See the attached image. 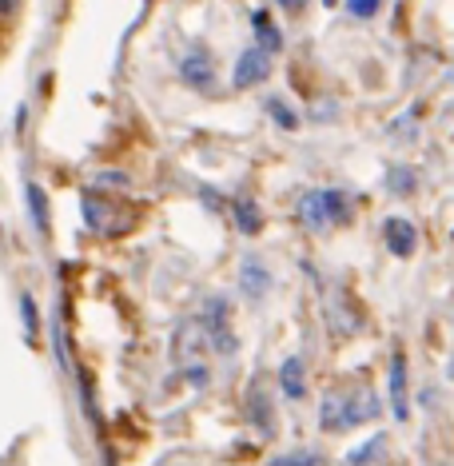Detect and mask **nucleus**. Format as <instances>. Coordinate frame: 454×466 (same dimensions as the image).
<instances>
[{
    "mask_svg": "<svg viewBox=\"0 0 454 466\" xmlns=\"http://www.w3.org/2000/svg\"><path fill=\"white\" fill-rule=\"evenodd\" d=\"M203 347H208V331H203L200 319H183L180 327L172 335V359L180 363V367H196Z\"/></svg>",
    "mask_w": 454,
    "mask_h": 466,
    "instance_id": "f257e3e1",
    "label": "nucleus"
},
{
    "mask_svg": "<svg viewBox=\"0 0 454 466\" xmlns=\"http://www.w3.org/2000/svg\"><path fill=\"white\" fill-rule=\"evenodd\" d=\"M200 323H203V331H208V343L219 355H231V351H236V335L227 331V303L224 300H208Z\"/></svg>",
    "mask_w": 454,
    "mask_h": 466,
    "instance_id": "f03ea898",
    "label": "nucleus"
},
{
    "mask_svg": "<svg viewBox=\"0 0 454 466\" xmlns=\"http://www.w3.org/2000/svg\"><path fill=\"white\" fill-rule=\"evenodd\" d=\"M85 220L92 231H100V236H116V231L128 228V216L116 208V203L100 200V195H85Z\"/></svg>",
    "mask_w": 454,
    "mask_h": 466,
    "instance_id": "7ed1b4c3",
    "label": "nucleus"
},
{
    "mask_svg": "<svg viewBox=\"0 0 454 466\" xmlns=\"http://www.w3.org/2000/svg\"><path fill=\"white\" fill-rule=\"evenodd\" d=\"M267 72H272V56L259 49H244L236 60V72H231V84L236 88H252V84L267 80Z\"/></svg>",
    "mask_w": 454,
    "mask_h": 466,
    "instance_id": "20e7f679",
    "label": "nucleus"
},
{
    "mask_svg": "<svg viewBox=\"0 0 454 466\" xmlns=\"http://www.w3.org/2000/svg\"><path fill=\"white\" fill-rule=\"evenodd\" d=\"M383 239H387V247H391L398 259H411L414 247H419V231H414V223L403 220V216H391L383 223Z\"/></svg>",
    "mask_w": 454,
    "mask_h": 466,
    "instance_id": "39448f33",
    "label": "nucleus"
},
{
    "mask_svg": "<svg viewBox=\"0 0 454 466\" xmlns=\"http://www.w3.org/2000/svg\"><path fill=\"white\" fill-rule=\"evenodd\" d=\"M180 72H183V80H188L191 88H208V84L216 80V64H211V56L203 52V49H196V52L183 56Z\"/></svg>",
    "mask_w": 454,
    "mask_h": 466,
    "instance_id": "423d86ee",
    "label": "nucleus"
},
{
    "mask_svg": "<svg viewBox=\"0 0 454 466\" xmlns=\"http://www.w3.org/2000/svg\"><path fill=\"white\" fill-rule=\"evenodd\" d=\"M391 407H395L398 423H406L411 407H406V355L403 351H395V359H391Z\"/></svg>",
    "mask_w": 454,
    "mask_h": 466,
    "instance_id": "0eeeda50",
    "label": "nucleus"
},
{
    "mask_svg": "<svg viewBox=\"0 0 454 466\" xmlns=\"http://www.w3.org/2000/svg\"><path fill=\"white\" fill-rule=\"evenodd\" d=\"M299 220L307 223L311 231H327L331 216H327V203H323V192H303L299 195Z\"/></svg>",
    "mask_w": 454,
    "mask_h": 466,
    "instance_id": "6e6552de",
    "label": "nucleus"
},
{
    "mask_svg": "<svg viewBox=\"0 0 454 466\" xmlns=\"http://www.w3.org/2000/svg\"><path fill=\"white\" fill-rule=\"evenodd\" d=\"M319 426L323 431H347V395L343 390H331L319 407Z\"/></svg>",
    "mask_w": 454,
    "mask_h": 466,
    "instance_id": "1a4fd4ad",
    "label": "nucleus"
},
{
    "mask_svg": "<svg viewBox=\"0 0 454 466\" xmlns=\"http://www.w3.org/2000/svg\"><path fill=\"white\" fill-rule=\"evenodd\" d=\"M239 287H244L247 300H263L267 287H272V275H267V267H263V264L247 259V264L239 267Z\"/></svg>",
    "mask_w": 454,
    "mask_h": 466,
    "instance_id": "9d476101",
    "label": "nucleus"
},
{
    "mask_svg": "<svg viewBox=\"0 0 454 466\" xmlns=\"http://www.w3.org/2000/svg\"><path fill=\"white\" fill-rule=\"evenodd\" d=\"M280 387H283L287 399H303V395H307V371H303V359H283Z\"/></svg>",
    "mask_w": 454,
    "mask_h": 466,
    "instance_id": "9b49d317",
    "label": "nucleus"
},
{
    "mask_svg": "<svg viewBox=\"0 0 454 466\" xmlns=\"http://www.w3.org/2000/svg\"><path fill=\"white\" fill-rule=\"evenodd\" d=\"M252 28H255V36H259V52L272 56V52L283 49V32L272 24V16H267L263 8H259V13H252Z\"/></svg>",
    "mask_w": 454,
    "mask_h": 466,
    "instance_id": "f8f14e48",
    "label": "nucleus"
},
{
    "mask_svg": "<svg viewBox=\"0 0 454 466\" xmlns=\"http://www.w3.org/2000/svg\"><path fill=\"white\" fill-rule=\"evenodd\" d=\"M378 415V399L370 395V390H355V395H347V426H359L367 423V418Z\"/></svg>",
    "mask_w": 454,
    "mask_h": 466,
    "instance_id": "ddd939ff",
    "label": "nucleus"
},
{
    "mask_svg": "<svg viewBox=\"0 0 454 466\" xmlns=\"http://www.w3.org/2000/svg\"><path fill=\"white\" fill-rule=\"evenodd\" d=\"M247 411H252V423L259 426L263 435H275V407L272 399H263V390H252V399H247Z\"/></svg>",
    "mask_w": 454,
    "mask_h": 466,
    "instance_id": "4468645a",
    "label": "nucleus"
},
{
    "mask_svg": "<svg viewBox=\"0 0 454 466\" xmlns=\"http://www.w3.org/2000/svg\"><path fill=\"white\" fill-rule=\"evenodd\" d=\"M236 228L244 231V236H255V231L263 228V216H259V208L252 200H236Z\"/></svg>",
    "mask_w": 454,
    "mask_h": 466,
    "instance_id": "2eb2a0df",
    "label": "nucleus"
},
{
    "mask_svg": "<svg viewBox=\"0 0 454 466\" xmlns=\"http://www.w3.org/2000/svg\"><path fill=\"white\" fill-rule=\"evenodd\" d=\"M387 188H391L395 195H414V188H419V175H414V167H391Z\"/></svg>",
    "mask_w": 454,
    "mask_h": 466,
    "instance_id": "dca6fc26",
    "label": "nucleus"
},
{
    "mask_svg": "<svg viewBox=\"0 0 454 466\" xmlns=\"http://www.w3.org/2000/svg\"><path fill=\"white\" fill-rule=\"evenodd\" d=\"M29 203H32V220H36V231H49V195H44L40 184H29Z\"/></svg>",
    "mask_w": 454,
    "mask_h": 466,
    "instance_id": "f3484780",
    "label": "nucleus"
},
{
    "mask_svg": "<svg viewBox=\"0 0 454 466\" xmlns=\"http://www.w3.org/2000/svg\"><path fill=\"white\" fill-rule=\"evenodd\" d=\"M323 203H327V216H331V223H343V220H351V203H347V195H343L339 188L323 192Z\"/></svg>",
    "mask_w": 454,
    "mask_h": 466,
    "instance_id": "a211bd4d",
    "label": "nucleus"
},
{
    "mask_svg": "<svg viewBox=\"0 0 454 466\" xmlns=\"http://www.w3.org/2000/svg\"><path fill=\"white\" fill-rule=\"evenodd\" d=\"M267 112H272V120L283 128V132H295V128H299V116H295V112L287 108L280 96H272V100H267Z\"/></svg>",
    "mask_w": 454,
    "mask_h": 466,
    "instance_id": "6ab92c4d",
    "label": "nucleus"
},
{
    "mask_svg": "<svg viewBox=\"0 0 454 466\" xmlns=\"http://www.w3.org/2000/svg\"><path fill=\"white\" fill-rule=\"evenodd\" d=\"M383 446H387V439H383V435H375L367 446H355V451L347 454V466H367L370 459H375V451H383Z\"/></svg>",
    "mask_w": 454,
    "mask_h": 466,
    "instance_id": "aec40b11",
    "label": "nucleus"
},
{
    "mask_svg": "<svg viewBox=\"0 0 454 466\" xmlns=\"http://www.w3.org/2000/svg\"><path fill=\"white\" fill-rule=\"evenodd\" d=\"M21 319H24V331H29V339H36V335H40V311H36L32 295H24V300H21Z\"/></svg>",
    "mask_w": 454,
    "mask_h": 466,
    "instance_id": "412c9836",
    "label": "nucleus"
},
{
    "mask_svg": "<svg viewBox=\"0 0 454 466\" xmlns=\"http://www.w3.org/2000/svg\"><path fill=\"white\" fill-rule=\"evenodd\" d=\"M267 466H319V459L311 451H291V454H275Z\"/></svg>",
    "mask_w": 454,
    "mask_h": 466,
    "instance_id": "4be33fe9",
    "label": "nucleus"
},
{
    "mask_svg": "<svg viewBox=\"0 0 454 466\" xmlns=\"http://www.w3.org/2000/svg\"><path fill=\"white\" fill-rule=\"evenodd\" d=\"M378 8H383V0H347V13L355 16V21H370Z\"/></svg>",
    "mask_w": 454,
    "mask_h": 466,
    "instance_id": "5701e85b",
    "label": "nucleus"
},
{
    "mask_svg": "<svg viewBox=\"0 0 454 466\" xmlns=\"http://www.w3.org/2000/svg\"><path fill=\"white\" fill-rule=\"evenodd\" d=\"M96 184H100V188H128V175L124 172H100Z\"/></svg>",
    "mask_w": 454,
    "mask_h": 466,
    "instance_id": "b1692460",
    "label": "nucleus"
},
{
    "mask_svg": "<svg viewBox=\"0 0 454 466\" xmlns=\"http://www.w3.org/2000/svg\"><path fill=\"white\" fill-rule=\"evenodd\" d=\"M188 379L196 387H208V367H200V363H196V367H188Z\"/></svg>",
    "mask_w": 454,
    "mask_h": 466,
    "instance_id": "393cba45",
    "label": "nucleus"
},
{
    "mask_svg": "<svg viewBox=\"0 0 454 466\" xmlns=\"http://www.w3.org/2000/svg\"><path fill=\"white\" fill-rule=\"evenodd\" d=\"M280 4L287 8V13H303V8H307V0H280Z\"/></svg>",
    "mask_w": 454,
    "mask_h": 466,
    "instance_id": "a878e982",
    "label": "nucleus"
},
{
    "mask_svg": "<svg viewBox=\"0 0 454 466\" xmlns=\"http://www.w3.org/2000/svg\"><path fill=\"white\" fill-rule=\"evenodd\" d=\"M21 8V0H0V16H13Z\"/></svg>",
    "mask_w": 454,
    "mask_h": 466,
    "instance_id": "bb28decb",
    "label": "nucleus"
},
{
    "mask_svg": "<svg viewBox=\"0 0 454 466\" xmlns=\"http://www.w3.org/2000/svg\"><path fill=\"white\" fill-rule=\"evenodd\" d=\"M203 200H208V203H211V208H224V200H219V195H216V192H211V188H208V192H203Z\"/></svg>",
    "mask_w": 454,
    "mask_h": 466,
    "instance_id": "cd10ccee",
    "label": "nucleus"
},
{
    "mask_svg": "<svg viewBox=\"0 0 454 466\" xmlns=\"http://www.w3.org/2000/svg\"><path fill=\"white\" fill-rule=\"evenodd\" d=\"M450 379H454V363H450Z\"/></svg>",
    "mask_w": 454,
    "mask_h": 466,
    "instance_id": "c85d7f7f",
    "label": "nucleus"
},
{
    "mask_svg": "<svg viewBox=\"0 0 454 466\" xmlns=\"http://www.w3.org/2000/svg\"><path fill=\"white\" fill-rule=\"evenodd\" d=\"M450 80H454V72H450Z\"/></svg>",
    "mask_w": 454,
    "mask_h": 466,
    "instance_id": "c756f323",
    "label": "nucleus"
}]
</instances>
